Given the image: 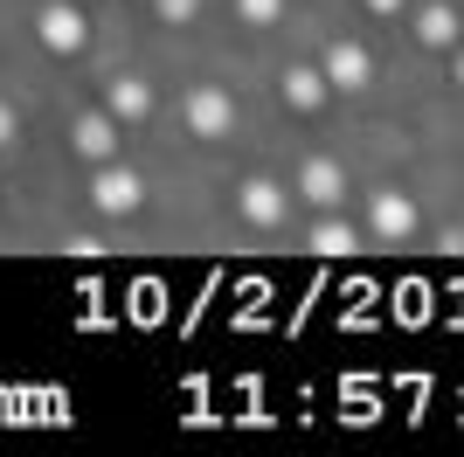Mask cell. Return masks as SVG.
I'll return each instance as SVG.
<instances>
[{"label":"cell","instance_id":"obj_6","mask_svg":"<svg viewBox=\"0 0 464 457\" xmlns=\"http://www.w3.org/2000/svg\"><path fill=\"white\" fill-rule=\"evenodd\" d=\"M104 112H111L118 125H139V118L153 112V91H146L139 76H111V83H104Z\"/></svg>","mask_w":464,"mask_h":457},{"label":"cell","instance_id":"obj_14","mask_svg":"<svg viewBox=\"0 0 464 457\" xmlns=\"http://www.w3.org/2000/svg\"><path fill=\"white\" fill-rule=\"evenodd\" d=\"M153 7H160V21H194L201 15V0H153Z\"/></svg>","mask_w":464,"mask_h":457},{"label":"cell","instance_id":"obj_2","mask_svg":"<svg viewBox=\"0 0 464 457\" xmlns=\"http://www.w3.org/2000/svg\"><path fill=\"white\" fill-rule=\"evenodd\" d=\"M229 125H236V104H229V91L201 83V91L188 97V132H194V139H222Z\"/></svg>","mask_w":464,"mask_h":457},{"label":"cell","instance_id":"obj_10","mask_svg":"<svg viewBox=\"0 0 464 457\" xmlns=\"http://www.w3.org/2000/svg\"><path fill=\"white\" fill-rule=\"evenodd\" d=\"M326 76L319 70H285V97H291V112H319V104H326Z\"/></svg>","mask_w":464,"mask_h":457},{"label":"cell","instance_id":"obj_15","mask_svg":"<svg viewBox=\"0 0 464 457\" xmlns=\"http://www.w3.org/2000/svg\"><path fill=\"white\" fill-rule=\"evenodd\" d=\"M14 125H21V118H14V104H0V146L14 139Z\"/></svg>","mask_w":464,"mask_h":457},{"label":"cell","instance_id":"obj_1","mask_svg":"<svg viewBox=\"0 0 464 457\" xmlns=\"http://www.w3.org/2000/svg\"><path fill=\"white\" fill-rule=\"evenodd\" d=\"M35 35H42V49H56V56H77L83 42H91V21H83L70 0H49V7H42V21H35Z\"/></svg>","mask_w":464,"mask_h":457},{"label":"cell","instance_id":"obj_13","mask_svg":"<svg viewBox=\"0 0 464 457\" xmlns=\"http://www.w3.org/2000/svg\"><path fill=\"white\" fill-rule=\"evenodd\" d=\"M277 7H285V0H236V15L256 21V28H264V21H277Z\"/></svg>","mask_w":464,"mask_h":457},{"label":"cell","instance_id":"obj_9","mask_svg":"<svg viewBox=\"0 0 464 457\" xmlns=\"http://www.w3.org/2000/svg\"><path fill=\"white\" fill-rule=\"evenodd\" d=\"M285 209H291V201L277 194V180H243V215H250L256 228H277Z\"/></svg>","mask_w":464,"mask_h":457},{"label":"cell","instance_id":"obj_3","mask_svg":"<svg viewBox=\"0 0 464 457\" xmlns=\"http://www.w3.org/2000/svg\"><path fill=\"white\" fill-rule=\"evenodd\" d=\"M139 201H146V188H139V173H125V167H104L91 180V209L97 215H132Z\"/></svg>","mask_w":464,"mask_h":457},{"label":"cell","instance_id":"obj_11","mask_svg":"<svg viewBox=\"0 0 464 457\" xmlns=\"http://www.w3.org/2000/svg\"><path fill=\"white\" fill-rule=\"evenodd\" d=\"M416 42H423V49H450V42H458V15H450V7H423V15H416Z\"/></svg>","mask_w":464,"mask_h":457},{"label":"cell","instance_id":"obj_16","mask_svg":"<svg viewBox=\"0 0 464 457\" xmlns=\"http://www.w3.org/2000/svg\"><path fill=\"white\" fill-rule=\"evenodd\" d=\"M368 7H374V15H402L409 0H368Z\"/></svg>","mask_w":464,"mask_h":457},{"label":"cell","instance_id":"obj_12","mask_svg":"<svg viewBox=\"0 0 464 457\" xmlns=\"http://www.w3.org/2000/svg\"><path fill=\"white\" fill-rule=\"evenodd\" d=\"M312 249H319V257H347V249H353V228L347 222H319V228H312Z\"/></svg>","mask_w":464,"mask_h":457},{"label":"cell","instance_id":"obj_8","mask_svg":"<svg viewBox=\"0 0 464 457\" xmlns=\"http://www.w3.org/2000/svg\"><path fill=\"white\" fill-rule=\"evenodd\" d=\"M70 139H77L83 160H111L118 152V118L111 112H83L77 125H70Z\"/></svg>","mask_w":464,"mask_h":457},{"label":"cell","instance_id":"obj_7","mask_svg":"<svg viewBox=\"0 0 464 457\" xmlns=\"http://www.w3.org/2000/svg\"><path fill=\"white\" fill-rule=\"evenodd\" d=\"M298 194H305L312 209H340V194H347V173L333 167V160H305V173H298Z\"/></svg>","mask_w":464,"mask_h":457},{"label":"cell","instance_id":"obj_5","mask_svg":"<svg viewBox=\"0 0 464 457\" xmlns=\"http://www.w3.org/2000/svg\"><path fill=\"white\" fill-rule=\"evenodd\" d=\"M319 76H326V83H340V91H361V83L374 76V56L361 49V42H333V49H326V70H319Z\"/></svg>","mask_w":464,"mask_h":457},{"label":"cell","instance_id":"obj_4","mask_svg":"<svg viewBox=\"0 0 464 457\" xmlns=\"http://www.w3.org/2000/svg\"><path fill=\"white\" fill-rule=\"evenodd\" d=\"M368 222H374V236H382V243H409V236H416V201H409V194H395V188H382L368 201Z\"/></svg>","mask_w":464,"mask_h":457}]
</instances>
